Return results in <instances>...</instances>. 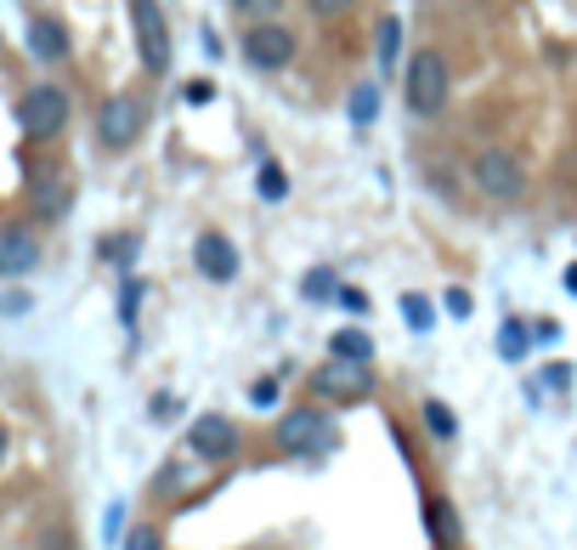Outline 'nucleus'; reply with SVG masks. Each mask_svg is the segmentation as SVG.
<instances>
[{"label":"nucleus","mask_w":577,"mask_h":550,"mask_svg":"<svg viewBox=\"0 0 577 550\" xmlns=\"http://www.w3.org/2000/svg\"><path fill=\"white\" fill-rule=\"evenodd\" d=\"M357 7V0H305V12L312 18H323V23H334V18H346Z\"/></svg>","instance_id":"obj_22"},{"label":"nucleus","mask_w":577,"mask_h":550,"mask_svg":"<svg viewBox=\"0 0 577 550\" xmlns=\"http://www.w3.org/2000/svg\"><path fill=\"white\" fill-rule=\"evenodd\" d=\"M96 137H102V148H130L142 137V108H136L130 96H108V103H102V119H96Z\"/></svg>","instance_id":"obj_8"},{"label":"nucleus","mask_w":577,"mask_h":550,"mask_svg":"<svg viewBox=\"0 0 577 550\" xmlns=\"http://www.w3.org/2000/svg\"><path fill=\"white\" fill-rule=\"evenodd\" d=\"M328 352H334V358H357V364H368V358H373V335H368V330H339V335L328 341Z\"/></svg>","instance_id":"obj_15"},{"label":"nucleus","mask_w":577,"mask_h":550,"mask_svg":"<svg viewBox=\"0 0 577 550\" xmlns=\"http://www.w3.org/2000/svg\"><path fill=\"white\" fill-rule=\"evenodd\" d=\"M543 386H572V369H566V364H555L550 375H543Z\"/></svg>","instance_id":"obj_31"},{"label":"nucleus","mask_w":577,"mask_h":550,"mask_svg":"<svg viewBox=\"0 0 577 550\" xmlns=\"http://www.w3.org/2000/svg\"><path fill=\"white\" fill-rule=\"evenodd\" d=\"M238 12H250V18H266V12H278V0H232Z\"/></svg>","instance_id":"obj_28"},{"label":"nucleus","mask_w":577,"mask_h":550,"mask_svg":"<svg viewBox=\"0 0 577 550\" xmlns=\"http://www.w3.org/2000/svg\"><path fill=\"white\" fill-rule=\"evenodd\" d=\"M396 41H402V23H396V18H385V23H380V62H385V69L396 62Z\"/></svg>","instance_id":"obj_21"},{"label":"nucleus","mask_w":577,"mask_h":550,"mask_svg":"<svg viewBox=\"0 0 577 550\" xmlns=\"http://www.w3.org/2000/svg\"><path fill=\"white\" fill-rule=\"evenodd\" d=\"M28 51L41 57V62H62V57H68L62 23H57V18H34V23H28Z\"/></svg>","instance_id":"obj_12"},{"label":"nucleus","mask_w":577,"mask_h":550,"mask_svg":"<svg viewBox=\"0 0 577 550\" xmlns=\"http://www.w3.org/2000/svg\"><path fill=\"white\" fill-rule=\"evenodd\" d=\"M448 312H453V318H470V312H475L470 289H448Z\"/></svg>","instance_id":"obj_27"},{"label":"nucleus","mask_w":577,"mask_h":550,"mask_svg":"<svg viewBox=\"0 0 577 550\" xmlns=\"http://www.w3.org/2000/svg\"><path fill=\"white\" fill-rule=\"evenodd\" d=\"M18 125H23V137L51 142L62 125H68V91H62V85H34V91H23Z\"/></svg>","instance_id":"obj_2"},{"label":"nucleus","mask_w":577,"mask_h":550,"mask_svg":"<svg viewBox=\"0 0 577 550\" xmlns=\"http://www.w3.org/2000/svg\"><path fill=\"white\" fill-rule=\"evenodd\" d=\"M475 187L487 193V199H521L527 193V171L516 165V153H504V148H487V153H475V165H470Z\"/></svg>","instance_id":"obj_4"},{"label":"nucleus","mask_w":577,"mask_h":550,"mask_svg":"<svg viewBox=\"0 0 577 550\" xmlns=\"http://www.w3.org/2000/svg\"><path fill=\"white\" fill-rule=\"evenodd\" d=\"M0 460H7V432H0Z\"/></svg>","instance_id":"obj_33"},{"label":"nucleus","mask_w":577,"mask_h":550,"mask_svg":"<svg viewBox=\"0 0 577 550\" xmlns=\"http://www.w3.org/2000/svg\"><path fill=\"white\" fill-rule=\"evenodd\" d=\"M402 96H407V108H414L419 119H430V114L448 108V57H441L436 46H419L414 57H407Z\"/></svg>","instance_id":"obj_1"},{"label":"nucleus","mask_w":577,"mask_h":550,"mask_svg":"<svg viewBox=\"0 0 577 550\" xmlns=\"http://www.w3.org/2000/svg\"><path fill=\"white\" fill-rule=\"evenodd\" d=\"M368 386H373V375H368V364H357V358H334V364H323V369L312 375V392H323V398H334V403L362 398Z\"/></svg>","instance_id":"obj_7"},{"label":"nucleus","mask_w":577,"mask_h":550,"mask_svg":"<svg viewBox=\"0 0 577 550\" xmlns=\"http://www.w3.org/2000/svg\"><path fill=\"white\" fill-rule=\"evenodd\" d=\"M176 489H182V471H176V466H170V471L159 477V494H176Z\"/></svg>","instance_id":"obj_30"},{"label":"nucleus","mask_w":577,"mask_h":550,"mask_svg":"<svg viewBox=\"0 0 577 550\" xmlns=\"http://www.w3.org/2000/svg\"><path fill=\"white\" fill-rule=\"evenodd\" d=\"M561 284H566V289H572V296H577V262H572V267L561 273Z\"/></svg>","instance_id":"obj_32"},{"label":"nucleus","mask_w":577,"mask_h":550,"mask_svg":"<svg viewBox=\"0 0 577 550\" xmlns=\"http://www.w3.org/2000/svg\"><path fill=\"white\" fill-rule=\"evenodd\" d=\"M34 262H41V239H34V228H0V273L7 278H18V273H28Z\"/></svg>","instance_id":"obj_11"},{"label":"nucleus","mask_w":577,"mask_h":550,"mask_svg":"<svg viewBox=\"0 0 577 550\" xmlns=\"http://www.w3.org/2000/svg\"><path fill=\"white\" fill-rule=\"evenodd\" d=\"M425 426H430L436 443H453V437H459V414H453L448 403H436V398H430V403H425Z\"/></svg>","instance_id":"obj_16"},{"label":"nucleus","mask_w":577,"mask_h":550,"mask_svg":"<svg viewBox=\"0 0 577 550\" xmlns=\"http://www.w3.org/2000/svg\"><path fill=\"white\" fill-rule=\"evenodd\" d=\"M334 307H346V312H368V296H362V289H346V284H339V296H334Z\"/></svg>","instance_id":"obj_25"},{"label":"nucleus","mask_w":577,"mask_h":550,"mask_svg":"<svg viewBox=\"0 0 577 550\" xmlns=\"http://www.w3.org/2000/svg\"><path fill=\"white\" fill-rule=\"evenodd\" d=\"M373 114H380V85L362 80V85L351 91V119H357V125H373Z\"/></svg>","instance_id":"obj_18"},{"label":"nucleus","mask_w":577,"mask_h":550,"mask_svg":"<svg viewBox=\"0 0 577 550\" xmlns=\"http://www.w3.org/2000/svg\"><path fill=\"white\" fill-rule=\"evenodd\" d=\"M250 403L255 409H272V403H278V380H255L250 386Z\"/></svg>","instance_id":"obj_24"},{"label":"nucleus","mask_w":577,"mask_h":550,"mask_svg":"<svg viewBox=\"0 0 577 550\" xmlns=\"http://www.w3.org/2000/svg\"><path fill=\"white\" fill-rule=\"evenodd\" d=\"M125 550H164V539H159V528H130Z\"/></svg>","instance_id":"obj_23"},{"label":"nucleus","mask_w":577,"mask_h":550,"mask_svg":"<svg viewBox=\"0 0 577 550\" xmlns=\"http://www.w3.org/2000/svg\"><path fill=\"white\" fill-rule=\"evenodd\" d=\"M244 57H250V69L278 75V69H289V62H295V35H289L284 23H261V28H250V35H244Z\"/></svg>","instance_id":"obj_5"},{"label":"nucleus","mask_w":577,"mask_h":550,"mask_svg":"<svg viewBox=\"0 0 577 550\" xmlns=\"http://www.w3.org/2000/svg\"><path fill=\"white\" fill-rule=\"evenodd\" d=\"M41 550H74V539H68V528H51V534H46V545H41Z\"/></svg>","instance_id":"obj_29"},{"label":"nucleus","mask_w":577,"mask_h":550,"mask_svg":"<svg viewBox=\"0 0 577 550\" xmlns=\"http://www.w3.org/2000/svg\"><path fill=\"white\" fill-rule=\"evenodd\" d=\"M34 210H41V216H62L68 210V182L62 176H41V182H34Z\"/></svg>","instance_id":"obj_14"},{"label":"nucleus","mask_w":577,"mask_h":550,"mask_svg":"<svg viewBox=\"0 0 577 550\" xmlns=\"http://www.w3.org/2000/svg\"><path fill=\"white\" fill-rule=\"evenodd\" d=\"M187 443H193V455H198V460L221 466V460L238 455V426H232L227 414H198V420H193V432H187Z\"/></svg>","instance_id":"obj_6"},{"label":"nucleus","mask_w":577,"mask_h":550,"mask_svg":"<svg viewBox=\"0 0 577 550\" xmlns=\"http://www.w3.org/2000/svg\"><path fill=\"white\" fill-rule=\"evenodd\" d=\"M136 307H142V284H125V301H119V312H125V323H136Z\"/></svg>","instance_id":"obj_26"},{"label":"nucleus","mask_w":577,"mask_h":550,"mask_svg":"<svg viewBox=\"0 0 577 550\" xmlns=\"http://www.w3.org/2000/svg\"><path fill=\"white\" fill-rule=\"evenodd\" d=\"M527 341H532V330L521 318H504V330H498V358L504 364H521L527 358Z\"/></svg>","instance_id":"obj_13"},{"label":"nucleus","mask_w":577,"mask_h":550,"mask_svg":"<svg viewBox=\"0 0 577 550\" xmlns=\"http://www.w3.org/2000/svg\"><path fill=\"white\" fill-rule=\"evenodd\" d=\"M130 23H136V51H142V69L164 75L170 69V23L159 12V0H130Z\"/></svg>","instance_id":"obj_3"},{"label":"nucleus","mask_w":577,"mask_h":550,"mask_svg":"<svg viewBox=\"0 0 577 550\" xmlns=\"http://www.w3.org/2000/svg\"><path fill=\"white\" fill-rule=\"evenodd\" d=\"M193 262H198V273L210 278V284H232V278H238V250H232L221 233H198Z\"/></svg>","instance_id":"obj_10"},{"label":"nucleus","mask_w":577,"mask_h":550,"mask_svg":"<svg viewBox=\"0 0 577 550\" xmlns=\"http://www.w3.org/2000/svg\"><path fill=\"white\" fill-rule=\"evenodd\" d=\"M300 296H305V301H334V296H339V278H334L328 267H312V273L300 278Z\"/></svg>","instance_id":"obj_17"},{"label":"nucleus","mask_w":577,"mask_h":550,"mask_svg":"<svg viewBox=\"0 0 577 550\" xmlns=\"http://www.w3.org/2000/svg\"><path fill=\"white\" fill-rule=\"evenodd\" d=\"M255 187H261V199H284V193H289V176H284L278 165H261Z\"/></svg>","instance_id":"obj_20"},{"label":"nucleus","mask_w":577,"mask_h":550,"mask_svg":"<svg viewBox=\"0 0 577 550\" xmlns=\"http://www.w3.org/2000/svg\"><path fill=\"white\" fill-rule=\"evenodd\" d=\"M402 318H407V330H414V335H430V323H436L425 296H402Z\"/></svg>","instance_id":"obj_19"},{"label":"nucleus","mask_w":577,"mask_h":550,"mask_svg":"<svg viewBox=\"0 0 577 550\" xmlns=\"http://www.w3.org/2000/svg\"><path fill=\"white\" fill-rule=\"evenodd\" d=\"M323 437H328V420L318 409H289L278 420V448H284V455H312Z\"/></svg>","instance_id":"obj_9"}]
</instances>
